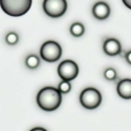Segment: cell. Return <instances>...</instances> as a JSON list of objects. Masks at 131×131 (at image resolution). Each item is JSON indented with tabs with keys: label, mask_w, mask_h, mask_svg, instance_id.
Listing matches in <instances>:
<instances>
[{
	"label": "cell",
	"mask_w": 131,
	"mask_h": 131,
	"mask_svg": "<svg viewBox=\"0 0 131 131\" xmlns=\"http://www.w3.org/2000/svg\"><path fill=\"white\" fill-rule=\"evenodd\" d=\"M124 5L131 10V0H122Z\"/></svg>",
	"instance_id": "obj_16"
},
{
	"label": "cell",
	"mask_w": 131,
	"mask_h": 131,
	"mask_svg": "<svg viewBox=\"0 0 131 131\" xmlns=\"http://www.w3.org/2000/svg\"><path fill=\"white\" fill-rule=\"evenodd\" d=\"M30 131H47V130H46L45 129L42 127H35L32 129Z\"/></svg>",
	"instance_id": "obj_17"
},
{
	"label": "cell",
	"mask_w": 131,
	"mask_h": 131,
	"mask_svg": "<svg viewBox=\"0 0 131 131\" xmlns=\"http://www.w3.org/2000/svg\"><path fill=\"white\" fill-rule=\"evenodd\" d=\"M32 0H0L3 11L12 17H19L26 14L31 6Z\"/></svg>",
	"instance_id": "obj_2"
},
{
	"label": "cell",
	"mask_w": 131,
	"mask_h": 131,
	"mask_svg": "<svg viewBox=\"0 0 131 131\" xmlns=\"http://www.w3.org/2000/svg\"><path fill=\"white\" fill-rule=\"evenodd\" d=\"M125 59H126L127 61L128 62V63H129L131 65V51H129L128 52H127L125 55Z\"/></svg>",
	"instance_id": "obj_15"
},
{
	"label": "cell",
	"mask_w": 131,
	"mask_h": 131,
	"mask_svg": "<svg viewBox=\"0 0 131 131\" xmlns=\"http://www.w3.org/2000/svg\"><path fill=\"white\" fill-rule=\"evenodd\" d=\"M102 95L99 91L94 88H87L81 92L79 97L81 104L84 108L93 110L101 105Z\"/></svg>",
	"instance_id": "obj_3"
},
{
	"label": "cell",
	"mask_w": 131,
	"mask_h": 131,
	"mask_svg": "<svg viewBox=\"0 0 131 131\" xmlns=\"http://www.w3.org/2000/svg\"><path fill=\"white\" fill-rule=\"evenodd\" d=\"M104 76L105 79H107V81H113L116 80L117 78V73L116 70L113 68H108L106 69L104 73Z\"/></svg>",
	"instance_id": "obj_13"
},
{
	"label": "cell",
	"mask_w": 131,
	"mask_h": 131,
	"mask_svg": "<svg viewBox=\"0 0 131 131\" xmlns=\"http://www.w3.org/2000/svg\"><path fill=\"white\" fill-rule=\"evenodd\" d=\"M72 86L70 84V81H62L60 82L58 85V90L61 93H67L71 90Z\"/></svg>",
	"instance_id": "obj_14"
},
{
	"label": "cell",
	"mask_w": 131,
	"mask_h": 131,
	"mask_svg": "<svg viewBox=\"0 0 131 131\" xmlns=\"http://www.w3.org/2000/svg\"><path fill=\"white\" fill-rule=\"evenodd\" d=\"M103 50L108 56H117L121 54L122 46L118 40L115 38H108L105 40L104 43Z\"/></svg>",
	"instance_id": "obj_8"
},
{
	"label": "cell",
	"mask_w": 131,
	"mask_h": 131,
	"mask_svg": "<svg viewBox=\"0 0 131 131\" xmlns=\"http://www.w3.org/2000/svg\"><path fill=\"white\" fill-rule=\"evenodd\" d=\"M78 73L79 67L72 60H64L58 67V74L63 81H70L78 76Z\"/></svg>",
	"instance_id": "obj_6"
},
{
	"label": "cell",
	"mask_w": 131,
	"mask_h": 131,
	"mask_svg": "<svg viewBox=\"0 0 131 131\" xmlns=\"http://www.w3.org/2000/svg\"><path fill=\"white\" fill-rule=\"evenodd\" d=\"M5 41L10 46H14L19 41V36L15 32H10L6 35Z\"/></svg>",
	"instance_id": "obj_12"
},
{
	"label": "cell",
	"mask_w": 131,
	"mask_h": 131,
	"mask_svg": "<svg viewBox=\"0 0 131 131\" xmlns=\"http://www.w3.org/2000/svg\"><path fill=\"white\" fill-rule=\"evenodd\" d=\"M84 26L80 23H75L70 26V32L72 36L75 37H81L84 33Z\"/></svg>",
	"instance_id": "obj_11"
},
{
	"label": "cell",
	"mask_w": 131,
	"mask_h": 131,
	"mask_svg": "<svg viewBox=\"0 0 131 131\" xmlns=\"http://www.w3.org/2000/svg\"><path fill=\"white\" fill-rule=\"evenodd\" d=\"M118 95L124 99H131V79H124L118 82L116 87Z\"/></svg>",
	"instance_id": "obj_9"
},
{
	"label": "cell",
	"mask_w": 131,
	"mask_h": 131,
	"mask_svg": "<svg viewBox=\"0 0 131 131\" xmlns=\"http://www.w3.org/2000/svg\"><path fill=\"white\" fill-rule=\"evenodd\" d=\"M43 9L48 16L52 18L60 17L66 12L67 3L66 0H44Z\"/></svg>",
	"instance_id": "obj_5"
},
{
	"label": "cell",
	"mask_w": 131,
	"mask_h": 131,
	"mask_svg": "<svg viewBox=\"0 0 131 131\" xmlns=\"http://www.w3.org/2000/svg\"><path fill=\"white\" fill-rule=\"evenodd\" d=\"M25 64L28 68L30 69H35L40 64V60L38 56L35 54H30L26 58Z\"/></svg>",
	"instance_id": "obj_10"
},
{
	"label": "cell",
	"mask_w": 131,
	"mask_h": 131,
	"mask_svg": "<svg viewBox=\"0 0 131 131\" xmlns=\"http://www.w3.org/2000/svg\"><path fill=\"white\" fill-rule=\"evenodd\" d=\"M61 93L56 88L47 86L42 88L37 96V102L42 110L46 111H53L61 105Z\"/></svg>",
	"instance_id": "obj_1"
},
{
	"label": "cell",
	"mask_w": 131,
	"mask_h": 131,
	"mask_svg": "<svg viewBox=\"0 0 131 131\" xmlns=\"http://www.w3.org/2000/svg\"><path fill=\"white\" fill-rule=\"evenodd\" d=\"M111 9L110 6L104 1L96 3L92 8V14L99 20H105L110 15Z\"/></svg>",
	"instance_id": "obj_7"
},
{
	"label": "cell",
	"mask_w": 131,
	"mask_h": 131,
	"mask_svg": "<svg viewBox=\"0 0 131 131\" xmlns=\"http://www.w3.org/2000/svg\"><path fill=\"white\" fill-rule=\"evenodd\" d=\"M40 54L45 61L55 62L60 60L62 54V49L59 43L53 40H49L42 46Z\"/></svg>",
	"instance_id": "obj_4"
}]
</instances>
